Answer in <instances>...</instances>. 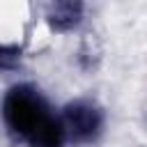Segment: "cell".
Segmentation results:
<instances>
[{
  "label": "cell",
  "mask_w": 147,
  "mask_h": 147,
  "mask_svg": "<svg viewBox=\"0 0 147 147\" xmlns=\"http://www.w3.org/2000/svg\"><path fill=\"white\" fill-rule=\"evenodd\" d=\"M2 119L28 147H64L67 142L62 119L51 113L48 101L32 85H14L7 90L2 99Z\"/></svg>",
  "instance_id": "obj_1"
},
{
  "label": "cell",
  "mask_w": 147,
  "mask_h": 147,
  "mask_svg": "<svg viewBox=\"0 0 147 147\" xmlns=\"http://www.w3.org/2000/svg\"><path fill=\"white\" fill-rule=\"evenodd\" d=\"M60 119H62L67 140L76 145H90L103 131V113L94 101H87V99H76L67 103Z\"/></svg>",
  "instance_id": "obj_2"
},
{
  "label": "cell",
  "mask_w": 147,
  "mask_h": 147,
  "mask_svg": "<svg viewBox=\"0 0 147 147\" xmlns=\"http://www.w3.org/2000/svg\"><path fill=\"white\" fill-rule=\"evenodd\" d=\"M83 14H85L83 0H51L48 11H46V21H48L51 30L69 32V30L78 28V23L83 21Z\"/></svg>",
  "instance_id": "obj_3"
},
{
  "label": "cell",
  "mask_w": 147,
  "mask_h": 147,
  "mask_svg": "<svg viewBox=\"0 0 147 147\" xmlns=\"http://www.w3.org/2000/svg\"><path fill=\"white\" fill-rule=\"evenodd\" d=\"M21 55H23V48L18 44H0V71L18 67Z\"/></svg>",
  "instance_id": "obj_4"
}]
</instances>
